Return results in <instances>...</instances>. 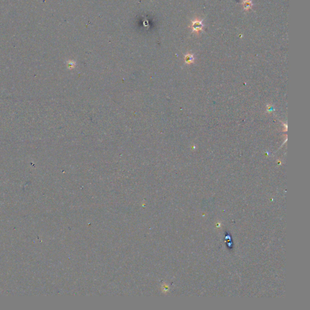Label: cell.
<instances>
[{
    "label": "cell",
    "instance_id": "cell-1",
    "mask_svg": "<svg viewBox=\"0 0 310 310\" xmlns=\"http://www.w3.org/2000/svg\"><path fill=\"white\" fill-rule=\"evenodd\" d=\"M204 25L202 24V20H195L192 22L191 27L192 28L193 32H199L202 30Z\"/></svg>",
    "mask_w": 310,
    "mask_h": 310
},
{
    "label": "cell",
    "instance_id": "cell-2",
    "mask_svg": "<svg viewBox=\"0 0 310 310\" xmlns=\"http://www.w3.org/2000/svg\"><path fill=\"white\" fill-rule=\"evenodd\" d=\"M242 4H243V8H244L245 10H248V9H250L253 5V3L250 0H244V1H243Z\"/></svg>",
    "mask_w": 310,
    "mask_h": 310
},
{
    "label": "cell",
    "instance_id": "cell-3",
    "mask_svg": "<svg viewBox=\"0 0 310 310\" xmlns=\"http://www.w3.org/2000/svg\"><path fill=\"white\" fill-rule=\"evenodd\" d=\"M193 60L194 59L192 55H187V56H185V60H186V62H187V63H191V62H192L193 61Z\"/></svg>",
    "mask_w": 310,
    "mask_h": 310
},
{
    "label": "cell",
    "instance_id": "cell-4",
    "mask_svg": "<svg viewBox=\"0 0 310 310\" xmlns=\"http://www.w3.org/2000/svg\"><path fill=\"white\" fill-rule=\"evenodd\" d=\"M74 65H75V63H73V62H72V61H70L68 63L69 67H72V66L73 67Z\"/></svg>",
    "mask_w": 310,
    "mask_h": 310
}]
</instances>
